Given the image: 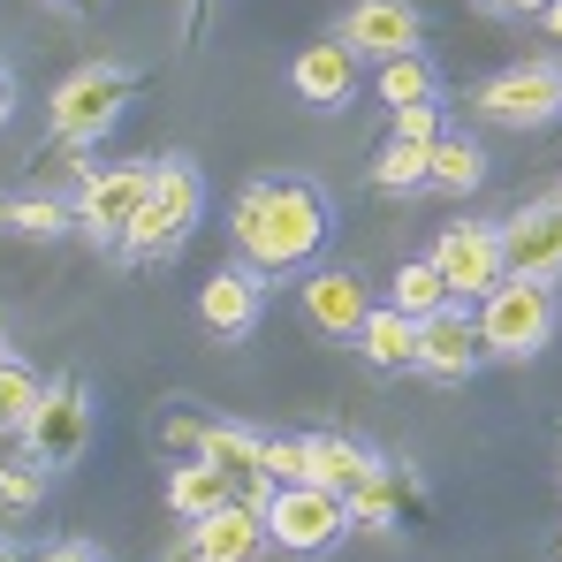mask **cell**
Listing matches in <instances>:
<instances>
[{
	"label": "cell",
	"mask_w": 562,
	"mask_h": 562,
	"mask_svg": "<svg viewBox=\"0 0 562 562\" xmlns=\"http://www.w3.org/2000/svg\"><path fill=\"white\" fill-rule=\"evenodd\" d=\"M342 46H350V54H373V61L418 54V15H411V0H358L350 23H342Z\"/></svg>",
	"instance_id": "14"
},
{
	"label": "cell",
	"mask_w": 562,
	"mask_h": 562,
	"mask_svg": "<svg viewBox=\"0 0 562 562\" xmlns=\"http://www.w3.org/2000/svg\"><path fill=\"white\" fill-rule=\"evenodd\" d=\"M85 434H92V403H85V387L77 380H54L46 387V403L31 411V426H23V441H31V464H77L85 457Z\"/></svg>",
	"instance_id": "8"
},
{
	"label": "cell",
	"mask_w": 562,
	"mask_h": 562,
	"mask_svg": "<svg viewBox=\"0 0 562 562\" xmlns=\"http://www.w3.org/2000/svg\"><path fill=\"white\" fill-rule=\"evenodd\" d=\"M0 221H8L15 236H61V228H69L77 213H69L61 198H46V190H31V198H8V213H0Z\"/></svg>",
	"instance_id": "26"
},
{
	"label": "cell",
	"mask_w": 562,
	"mask_h": 562,
	"mask_svg": "<svg viewBox=\"0 0 562 562\" xmlns=\"http://www.w3.org/2000/svg\"><path fill=\"white\" fill-rule=\"evenodd\" d=\"M46 502V464H0V509H38Z\"/></svg>",
	"instance_id": "28"
},
{
	"label": "cell",
	"mask_w": 562,
	"mask_h": 562,
	"mask_svg": "<svg viewBox=\"0 0 562 562\" xmlns=\"http://www.w3.org/2000/svg\"><path fill=\"white\" fill-rule=\"evenodd\" d=\"M198 205H205L198 168H183V160H160V168H153V190H145V205H137V221L122 228V251H130V259L176 251V244L190 236V221H198Z\"/></svg>",
	"instance_id": "3"
},
{
	"label": "cell",
	"mask_w": 562,
	"mask_h": 562,
	"mask_svg": "<svg viewBox=\"0 0 562 562\" xmlns=\"http://www.w3.org/2000/svg\"><path fill=\"white\" fill-rule=\"evenodd\" d=\"M38 562H106L99 548H85V540H61V548H46Z\"/></svg>",
	"instance_id": "31"
},
{
	"label": "cell",
	"mask_w": 562,
	"mask_h": 562,
	"mask_svg": "<svg viewBox=\"0 0 562 562\" xmlns=\"http://www.w3.org/2000/svg\"><path fill=\"white\" fill-rule=\"evenodd\" d=\"M380 471L373 449H358V441H342V434H312V486H327V494H342V502H358L366 494V479Z\"/></svg>",
	"instance_id": "17"
},
{
	"label": "cell",
	"mask_w": 562,
	"mask_h": 562,
	"mask_svg": "<svg viewBox=\"0 0 562 562\" xmlns=\"http://www.w3.org/2000/svg\"><path fill=\"white\" fill-rule=\"evenodd\" d=\"M38 403H46V380L31 366H15V358H0V434H23Z\"/></svg>",
	"instance_id": "25"
},
{
	"label": "cell",
	"mask_w": 562,
	"mask_h": 562,
	"mask_svg": "<svg viewBox=\"0 0 562 562\" xmlns=\"http://www.w3.org/2000/svg\"><path fill=\"white\" fill-rule=\"evenodd\" d=\"M502 236V267L525 281H562V205H532L517 221L494 228Z\"/></svg>",
	"instance_id": "10"
},
{
	"label": "cell",
	"mask_w": 562,
	"mask_h": 562,
	"mask_svg": "<svg viewBox=\"0 0 562 562\" xmlns=\"http://www.w3.org/2000/svg\"><path fill=\"white\" fill-rule=\"evenodd\" d=\"M0 562H15V548H8V540H0Z\"/></svg>",
	"instance_id": "36"
},
{
	"label": "cell",
	"mask_w": 562,
	"mask_h": 562,
	"mask_svg": "<svg viewBox=\"0 0 562 562\" xmlns=\"http://www.w3.org/2000/svg\"><path fill=\"white\" fill-rule=\"evenodd\" d=\"M8 106H15V92H8V77H0V122H8Z\"/></svg>",
	"instance_id": "35"
},
{
	"label": "cell",
	"mask_w": 562,
	"mask_h": 562,
	"mask_svg": "<svg viewBox=\"0 0 562 562\" xmlns=\"http://www.w3.org/2000/svg\"><path fill=\"white\" fill-rule=\"evenodd\" d=\"M289 85H296L304 106H342L350 85H358V54H350L342 38H319V46H304V54H296Z\"/></svg>",
	"instance_id": "16"
},
{
	"label": "cell",
	"mask_w": 562,
	"mask_h": 562,
	"mask_svg": "<svg viewBox=\"0 0 562 562\" xmlns=\"http://www.w3.org/2000/svg\"><path fill=\"white\" fill-rule=\"evenodd\" d=\"M479 8H486V15H540L548 0H479Z\"/></svg>",
	"instance_id": "33"
},
{
	"label": "cell",
	"mask_w": 562,
	"mask_h": 562,
	"mask_svg": "<svg viewBox=\"0 0 562 562\" xmlns=\"http://www.w3.org/2000/svg\"><path fill=\"white\" fill-rule=\"evenodd\" d=\"M471 106L486 114V122H502V130H540V122H555L562 114V69L548 61H517V69H502V77H486Z\"/></svg>",
	"instance_id": "6"
},
{
	"label": "cell",
	"mask_w": 562,
	"mask_h": 562,
	"mask_svg": "<svg viewBox=\"0 0 562 562\" xmlns=\"http://www.w3.org/2000/svg\"><path fill=\"white\" fill-rule=\"evenodd\" d=\"M373 183L380 190H418L426 183V145H403V137H387L373 160Z\"/></svg>",
	"instance_id": "27"
},
{
	"label": "cell",
	"mask_w": 562,
	"mask_h": 562,
	"mask_svg": "<svg viewBox=\"0 0 562 562\" xmlns=\"http://www.w3.org/2000/svg\"><path fill=\"white\" fill-rule=\"evenodd\" d=\"M259 548H267V509L228 502V509H213V517H198V525H190L183 562H251Z\"/></svg>",
	"instance_id": "12"
},
{
	"label": "cell",
	"mask_w": 562,
	"mask_h": 562,
	"mask_svg": "<svg viewBox=\"0 0 562 562\" xmlns=\"http://www.w3.org/2000/svg\"><path fill=\"white\" fill-rule=\"evenodd\" d=\"M479 358H486V342H479V312H464V304H441L434 319H418V373L464 380Z\"/></svg>",
	"instance_id": "11"
},
{
	"label": "cell",
	"mask_w": 562,
	"mask_h": 562,
	"mask_svg": "<svg viewBox=\"0 0 562 562\" xmlns=\"http://www.w3.org/2000/svg\"><path fill=\"white\" fill-rule=\"evenodd\" d=\"M145 190H153V168H137V160H122V168H99L77 183V221L92 228V236H114L122 244V228L137 221V205H145Z\"/></svg>",
	"instance_id": "9"
},
{
	"label": "cell",
	"mask_w": 562,
	"mask_h": 562,
	"mask_svg": "<svg viewBox=\"0 0 562 562\" xmlns=\"http://www.w3.org/2000/svg\"><path fill=\"white\" fill-rule=\"evenodd\" d=\"M228 236H236L251 274H304L327 244V198L312 183H296V176L251 183L228 213Z\"/></svg>",
	"instance_id": "1"
},
{
	"label": "cell",
	"mask_w": 562,
	"mask_h": 562,
	"mask_svg": "<svg viewBox=\"0 0 562 562\" xmlns=\"http://www.w3.org/2000/svg\"><path fill=\"white\" fill-rule=\"evenodd\" d=\"M411 509V479H403V464H380L373 479H366V494L350 502V517L358 525H373V532H395V517Z\"/></svg>",
	"instance_id": "22"
},
{
	"label": "cell",
	"mask_w": 562,
	"mask_h": 562,
	"mask_svg": "<svg viewBox=\"0 0 562 562\" xmlns=\"http://www.w3.org/2000/svg\"><path fill=\"white\" fill-rule=\"evenodd\" d=\"M198 434H205L198 418H168V441H176V449H190V457H198Z\"/></svg>",
	"instance_id": "32"
},
{
	"label": "cell",
	"mask_w": 562,
	"mask_h": 562,
	"mask_svg": "<svg viewBox=\"0 0 562 562\" xmlns=\"http://www.w3.org/2000/svg\"><path fill=\"white\" fill-rule=\"evenodd\" d=\"M395 137H403V145H434V137H441V114H434V106H395Z\"/></svg>",
	"instance_id": "30"
},
{
	"label": "cell",
	"mask_w": 562,
	"mask_h": 562,
	"mask_svg": "<svg viewBox=\"0 0 562 562\" xmlns=\"http://www.w3.org/2000/svg\"><path fill=\"white\" fill-rule=\"evenodd\" d=\"M122 106H130V77L106 69V61H92V69H77V77L54 92V137H61V145H99V137L122 122Z\"/></svg>",
	"instance_id": "5"
},
{
	"label": "cell",
	"mask_w": 562,
	"mask_h": 562,
	"mask_svg": "<svg viewBox=\"0 0 562 562\" xmlns=\"http://www.w3.org/2000/svg\"><path fill=\"white\" fill-rule=\"evenodd\" d=\"M479 176H486V153L471 137H434L426 145V183L434 190H479Z\"/></svg>",
	"instance_id": "23"
},
{
	"label": "cell",
	"mask_w": 562,
	"mask_h": 562,
	"mask_svg": "<svg viewBox=\"0 0 562 562\" xmlns=\"http://www.w3.org/2000/svg\"><path fill=\"white\" fill-rule=\"evenodd\" d=\"M434 274L449 281L457 304H479L494 281L509 274V267H502V236H494L486 221H457V228L434 244Z\"/></svg>",
	"instance_id": "7"
},
{
	"label": "cell",
	"mask_w": 562,
	"mask_h": 562,
	"mask_svg": "<svg viewBox=\"0 0 562 562\" xmlns=\"http://www.w3.org/2000/svg\"><path fill=\"white\" fill-rule=\"evenodd\" d=\"M366 312H373V296H366L358 274H342V267H312V274H304V319H312L319 335H350V342H358Z\"/></svg>",
	"instance_id": "13"
},
{
	"label": "cell",
	"mask_w": 562,
	"mask_h": 562,
	"mask_svg": "<svg viewBox=\"0 0 562 562\" xmlns=\"http://www.w3.org/2000/svg\"><path fill=\"white\" fill-rule=\"evenodd\" d=\"M259 449H267V434H251V426H205V434H198V457L213 471H228L236 486L267 479V471H259Z\"/></svg>",
	"instance_id": "20"
},
{
	"label": "cell",
	"mask_w": 562,
	"mask_h": 562,
	"mask_svg": "<svg viewBox=\"0 0 562 562\" xmlns=\"http://www.w3.org/2000/svg\"><path fill=\"white\" fill-rule=\"evenodd\" d=\"M228 502H236V479H228V471H213L205 457L176 464V479H168V509H176L183 525L213 517V509H228Z\"/></svg>",
	"instance_id": "18"
},
{
	"label": "cell",
	"mask_w": 562,
	"mask_h": 562,
	"mask_svg": "<svg viewBox=\"0 0 562 562\" xmlns=\"http://www.w3.org/2000/svg\"><path fill=\"white\" fill-rule=\"evenodd\" d=\"M373 92H380V106H387V114H395V106H434L441 77L426 69V54H395V61H380Z\"/></svg>",
	"instance_id": "21"
},
{
	"label": "cell",
	"mask_w": 562,
	"mask_h": 562,
	"mask_svg": "<svg viewBox=\"0 0 562 562\" xmlns=\"http://www.w3.org/2000/svg\"><path fill=\"white\" fill-rule=\"evenodd\" d=\"M548 335H555V281L502 274L479 296V342H486V358H532V350H548Z\"/></svg>",
	"instance_id": "2"
},
{
	"label": "cell",
	"mask_w": 562,
	"mask_h": 562,
	"mask_svg": "<svg viewBox=\"0 0 562 562\" xmlns=\"http://www.w3.org/2000/svg\"><path fill=\"white\" fill-rule=\"evenodd\" d=\"M540 23H548V38L562 46V0H548V8H540Z\"/></svg>",
	"instance_id": "34"
},
{
	"label": "cell",
	"mask_w": 562,
	"mask_h": 562,
	"mask_svg": "<svg viewBox=\"0 0 562 562\" xmlns=\"http://www.w3.org/2000/svg\"><path fill=\"white\" fill-rule=\"evenodd\" d=\"M350 525H358L350 502L327 494V486H312V479L274 486V502H267V540H281V555H327Z\"/></svg>",
	"instance_id": "4"
},
{
	"label": "cell",
	"mask_w": 562,
	"mask_h": 562,
	"mask_svg": "<svg viewBox=\"0 0 562 562\" xmlns=\"http://www.w3.org/2000/svg\"><path fill=\"white\" fill-rule=\"evenodd\" d=\"M358 350L373 358L380 373L418 366V319H403L395 304H373V312H366V327H358Z\"/></svg>",
	"instance_id": "19"
},
{
	"label": "cell",
	"mask_w": 562,
	"mask_h": 562,
	"mask_svg": "<svg viewBox=\"0 0 562 562\" xmlns=\"http://www.w3.org/2000/svg\"><path fill=\"white\" fill-rule=\"evenodd\" d=\"M259 471H267L274 486H296V479L312 471V441H267V449H259Z\"/></svg>",
	"instance_id": "29"
},
{
	"label": "cell",
	"mask_w": 562,
	"mask_h": 562,
	"mask_svg": "<svg viewBox=\"0 0 562 562\" xmlns=\"http://www.w3.org/2000/svg\"><path fill=\"white\" fill-rule=\"evenodd\" d=\"M198 319H205L221 342L251 335V327H259V274H251V267H221V274L198 289Z\"/></svg>",
	"instance_id": "15"
},
{
	"label": "cell",
	"mask_w": 562,
	"mask_h": 562,
	"mask_svg": "<svg viewBox=\"0 0 562 562\" xmlns=\"http://www.w3.org/2000/svg\"><path fill=\"white\" fill-rule=\"evenodd\" d=\"M387 304H395L403 319H434V312L457 304V296H449V281L434 274V259H411V267L395 274V296H387Z\"/></svg>",
	"instance_id": "24"
}]
</instances>
